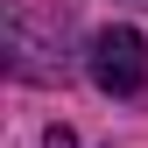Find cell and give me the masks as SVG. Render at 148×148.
<instances>
[{"mask_svg": "<svg viewBox=\"0 0 148 148\" xmlns=\"http://www.w3.org/2000/svg\"><path fill=\"white\" fill-rule=\"evenodd\" d=\"M0 35H7V71L21 85H57L71 57H64V14L57 7H28V0H14L7 7V21H0Z\"/></svg>", "mask_w": 148, "mask_h": 148, "instance_id": "cell-1", "label": "cell"}, {"mask_svg": "<svg viewBox=\"0 0 148 148\" xmlns=\"http://www.w3.org/2000/svg\"><path fill=\"white\" fill-rule=\"evenodd\" d=\"M85 71L99 92H113V99H134V92L148 85V42L134 28H99L85 42Z\"/></svg>", "mask_w": 148, "mask_h": 148, "instance_id": "cell-2", "label": "cell"}, {"mask_svg": "<svg viewBox=\"0 0 148 148\" xmlns=\"http://www.w3.org/2000/svg\"><path fill=\"white\" fill-rule=\"evenodd\" d=\"M42 148H78V134H71V127H49V141Z\"/></svg>", "mask_w": 148, "mask_h": 148, "instance_id": "cell-3", "label": "cell"}]
</instances>
